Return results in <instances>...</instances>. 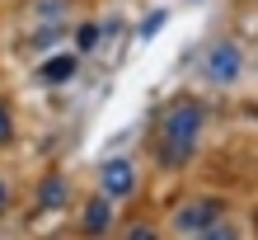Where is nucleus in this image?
I'll return each instance as SVG.
<instances>
[{"label":"nucleus","instance_id":"nucleus-1","mask_svg":"<svg viewBox=\"0 0 258 240\" xmlns=\"http://www.w3.org/2000/svg\"><path fill=\"white\" fill-rule=\"evenodd\" d=\"M207 123H211L207 99H197V94L169 99V109L160 113V132H155V160H160V170H183V165L202 151Z\"/></svg>","mask_w":258,"mask_h":240},{"label":"nucleus","instance_id":"nucleus-2","mask_svg":"<svg viewBox=\"0 0 258 240\" xmlns=\"http://www.w3.org/2000/svg\"><path fill=\"white\" fill-rule=\"evenodd\" d=\"M225 212H230V203H225L221 193H192V198H183V203L169 212V231H174V235L202 240L216 221H225Z\"/></svg>","mask_w":258,"mask_h":240},{"label":"nucleus","instance_id":"nucleus-3","mask_svg":"<svg viewBox=\"0 0 258 240\" xmlns=\"http://www.w3.org/2000/svg\"><path fill=\"white\" fill-rule=\"evenodd\" d=\"M197 71H202V80H207L211 89H230V85H239V80H244L249 57H244V47H239L235 38H216V42H211V47L202 52Z\"/></svg>","mask_w":258,"mask_h":240},{"label":"nucleus","instance_id":"nucleus-4","mask_svg":"<svg viewBox=\"0 0 258 240\" xmlns=\"http://www.w3.org/2000/svg\"><path fill=\"white\" fill-rule=\"evenodd\" d=\"M99 193H108L113 203H127L141 193V165L132 156H108L99 165Z\"/></svg>","mask_w":258,"mask_h":240},{"label":"nucleus","instance_id":"nucleus-5","mask_svg":"<svg viewBox=\"0 0 258 240\" xmlns=\"http://www.w3.org/2000/svg\"><path fill=\"white\" fill-rule=\"evenodd\" d=\"M71 203H75V188H71V179L61 170H47L38 179V188H33V207L38 212H66Z\"/></svg>","mask_w":258,"mask_h":240},{"label":"nucleus","instance_id":"nucleus-6","mask_svg":"<svg viewBox=\"0 0 258 240\" xmlns=\"http://www.w3.org/2000/svg\"><path fill=\"white\" fill-rule=\"evenodd\" d=\"M80 235H108L113 226H117V203L108 198V193H94V198H85V207H80Z\"/></svg>","mask_w":258,"mask_h":240},{"label":"nucleus","instance_id":"nucleus-7","mask_svg":"<svg viewBox=\"0 0 258 240\" xmlns=\"http://www.w3.org/2000/svg\"><path fill=\"white\" fill-rule=\"evenodd\" d=\"M75 71H80V52H52L47 62L38 66V85H66V80H75Z\"/></svg>","mask_w":258,"mask_h":240},{"label":"nucleus","instance_id":"nucleus-8","mask_svg":"<svg viewBox=\"0 0 258 240\" xmlns=\"http://www.w3.org/2000/svg\"><path fill=\"white\" fill-rule=\"evenodd\" d=\"M33 19L38 24H66V14H71V0H33Z\"/></svg>","mask_w":258,"mask_h":240},{"label":"nucleus","instance_id":"nucleus-9","mask_svg":"<svg viewBox=\"0 0 258 240\" xmlns=\"http://www.w3.org/2000/svg\"><path fill=\"white\" fill-rule=\"evenodd\" d=\"M99 42H103V24H99V19H85L80 28H75V52H80V57L94 52Z\"/></svg>","mask_w":258,"mask_h":240},{"label":"nucleus","instance_id":"nucleus-10","mask_svg":"<svg viewBox=\"0 0 258 240\" xmlns=\"http://www.w3.org/2000/svg\"><path fill=\"white\" fill-rule=\"evenodd\" d=\"M14 137H19V127H14V109H10V99H0V146H14Z\"/></svg>","mask_w":258,"mask_h":240},{"label":"nucleus","instance_id":"nucleus-11","mask_svg":"<svg viewBox=\"0 0 258 240\" xmlns=\"http://www.w3.org/2000/svg\"><path fill=\"white\" fill-rule=\"evenodd\" d=\"M14 212V188H10V179L0 174V217H10Z\"/></svg>","mask_w":258,"mask_h":240},{"label":"nucleus","instance_id":"nucleus-12","mask_svg":"<svg viewBox=\"0 0 258 240\" xmlns=\"http://www.w3.org/2000/svg\"><path fill=\"white\" fill-rule=\"evenodd\" d=\"M160 24H164V14L155 10V14H150V19H146V28H141V38H150V33H155V28H160Z\"/></svg>","mask_w":258,"mask_h":240}]
</instances>
